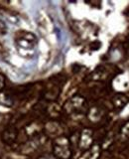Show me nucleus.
<instances>
[{"label": "nucleus", "instance_id": "obj_1", "mask_svg": "<svg viewBox=\"0 0 129 159\" xmlns=\"http://www.w3.org/2000/svg\"><path fill=\"white\" fill-rule=\"evenodd\" d=\"M16 46L24 57L33 56L37 46V38L30 32H19L16 37Z\"/></svg>", "mask_w": 129, "mask_h": 159}, {"label": "nucleus", "instance_id": "obj_2", "mask_svg": "<svg viewBox=\"0 0 129 159\" xmlns=\"http://www.w3.org/2000/svg\"><path fill=\"white\" fill-rule=\"evenodd\" d=\"M53 151L57 159H69L72 151L69 139L64 136L57 138L54 142Z\"/></svg>", "mask_w": 129, "mask_h": 159}, {"label": "nucleus", "instance_id": "obj_3", "mask_svg": "<svg viewBox=\"0 0 129 159\" xmlns=\"http://www.w3.org/2000/svg\"><path fill=\"white\" fill-rule=\"evenodd\" d=\"M84 107H86V99L81 96H76L64 104V109L68 113H74L82 111Z\"/></svg>", "mask_w": 129, "mask_h": 159}, {"label": "nucleus", "instance_id": "obj_4", "mask_svg": "<svg viewBox=\"0 0 129 159\" xmlns=\"http://www.w3.org/2000/svg\"><path fill=\"white\" fill-rule=\"evenodd\" d=\"M18 136V132L14 127H10L5 129L4 132L2 133V140L7 144H13L16 141Z\"/></svg>", "mask_w": 129, "mask_h": 159}, {"label": "nucleus", "instance_id": "obj_5", "mask_svg": "<svg viewBox=\"0 0 129 159\" xmlns=\"http://www.w3.org/2000/svg\"><path fill=\"white\" fill-rule=\"evenodd\" d=\"M92 142V134L91 131L88 130V129H86L83 130L82 135H81V140H79V146H81L82 149L88 148L91 145Z\"/></svg>", "mask_w": 129, "mask_h": 159}, {"label": "nucleus", "instance_id": "obj_6", "mask_svg": "<svg viewBox=\"0 0 129 159\" xmlns=\"http://www.w3.org/2000/svg\"><path fill=\"white\" fill-rule=\"evenodd\" d=\"M127 101H128L127 98L122 96V94H117V96H115L113 98L114 106H115L116 107H119V108H121V107H123L124 106H125Z\"/></svg>", "mask_w": 129, "mask_h": 159}, {"label": "nucleus", "instance_id": "obj_7", "mask_svg": "<svg viewBox=\"0 0 129 159\" xmlns=\"http://www.w3.org/2000/svg\"><path fill=\"white\" fill-rule=\"evenodd\" d=\"M3 86H4V81H3V78L0 76V91L2 89V88H3Z\"/></svg>", "mask_w": 129, "mask_h": 159}, {"label": "nucleus", "instance_id": "obj_8", "mask_svg": "<svg viewBox=\"0 0 129 159\" xmlns=\"http://www.w3.org/2000/svg\"><path fill=\"white\" fill-rule=\"evenodd\" d=\"M41 159H52V158H41Z\"/></svg>", "mask_w": 129, "mask_h": 159}]
</instances>
